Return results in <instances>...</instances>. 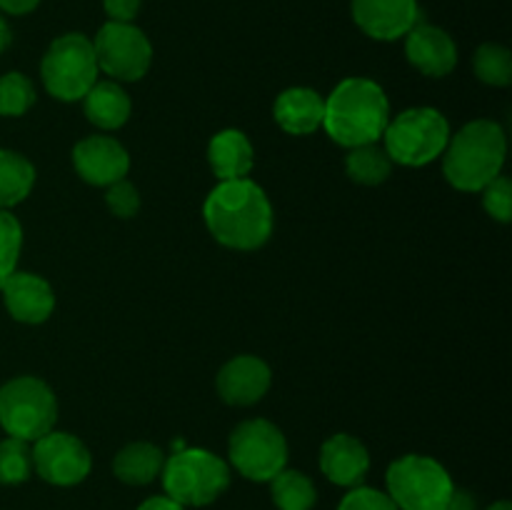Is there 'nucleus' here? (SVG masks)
Masks as SVG:
<instances>
[{
	"instance_id": "e433bc0d",
	"label": "nucleus",
	"mask_w": 512,
	"mask_h": 510,
	"mask_svg": "<svg viewBox=\"0 0 512 510\" xmlns=\"http://www.w3.org/2000/svg\"><path fill=\"white\" fill-rule=\"evenodd\" d=\"M488 510H512V505L508 503V500H498V503L490 505Z\"/></svg>"
},
{
	"instance_id": "9d476101",
	"label": "nucleus",
	"mask_w": 512,
	"mask_h": 510,
	"mask_svg": "<svg viewBox=\"0 0 512 510\" xmlns=\"http://www.w3.org/2000/svg\"><path fill=\"white\" fill-rule=\"evenodd\" d=\"M98 70L113 80L135 83L148 73L153 63V45L148 35L133 23H108L98 30L93 40Z\"/></svg>"
},
{
	"instance_id": "f8f14e48",
	"label": "nucleus",
	"mask_w": 512,
	"mask_h": 510,
	"mask_svg": "<svg viewBox=\"0 0 512 510\" xmlns=\"http://www.w3.org/2000/svg\"><path fill=\"white\" fill-rule=\"evenodd\" d=\"M73 165L85 183L108 188L128 175L130 155L110 135H90L73 148Z\"/></svg>"
},
{
	"instance_id": "393cba45",
	"label": "nucleus",
	"mask_w": 512,
	"mask_h": 510,
	"mask_svg": "<svg viewBox=\"0 0 512 510\" xmlns=\"http://www.w3.org/2000/svg\"><path fill=\"white\" fill-rule=\"evenodd\" d=\"M473 68L483 83L495 85V88H505V85L512 83V55L500 43L480 45L475 50Z\"/></svg>"
},
{
	"instance_id": "bb28decb",
	"label": "nucleus",
	"mask_w": 512,
	"mask_h": 510,
	"mask_svg": "<svg viewBox=\"0 0 512 510\" xmlns=\"http://www.w3.org/2000/svg\"><path fill=\"white\" fill-rule=\"evenodd\" d=\"M35 103V88L28 75L5 73L0 78V115L5 118H18L28 113Z\"/></svg>"
},
{
	"instance_id": "20e7f679",
	"label": "nucleus",
	"mask_w": 512,
	"mask_h": 510,
	"mask_svg": "<svg viewBox=\"0 0 512 510\" xmlns=\"http://www.w3.org/2000/svg\"><path fill=\"white\" fill-rule=\"evenodd\" d=\"M165 495L183 508H203L230 485V465L203 448H180L163 465Z\"/></svg>"
},
{
	"instance_id": "9b49d317",
	"label": "nucleus",
	"mask_w": 512,
	"mask_h": 510,
	"mask_svg": "<svg viewBox=\"0 0 512 510\" xmlns=\"http://www.w3.org/2000/svg\"><path fill=\"white\" fill-rule=\"evenodd\" d=\"M33 470L50 485L70 488L83 483L93 468V455L80 438L50 430L33 443Z\"/></svg>"
},
{
	"instance_id": "5701e85b",
	"label": "nucleus",
	"mask_w": 512,
	"mask_h": 510,
	"mask_svg": "<svg viewBox=\"0 0 512 510\" xmlns=\"http://www.w3.org/2000/svg\"><path fill=\"white\" fill-rule=\"evenodd\" d=\"M345 170H348L350 180H355V183L380 185L393 173V160L385 153L383 145H358V148H350V153L345 155Z\"/></svg>"
},
{
	"instance_id": "6e6552de",
	"label": "nucleus",
	"mask_w": 512,
	"mask_h": 510,
	"mask_svg": "<svg viewBox=\"0 0 512 510\" xmlns=\"http://www.w3.org/2000/svg\"><path fill=\"white\" fill-rule=\"evenodd\" d=\"M388 498L398 510H445L455 485L448 470L428 455H403L385 473Z\"/></svg>"
},
{
	"instance_id": "a878e982",
	"label": "nucleus",
	"mask_w": 512,
	"mask_h": 510,
	"mask_svg": "<svg viewBox=\"0 0 512 510\" xmlns=\"http://www.w3.org/2000/svg\"><path fill=\"white\" fill-rule=\"evenodd\" d=\"M33 473V450L25 440H0V485H20Z\"/></svg>"
},
{
	"instance_id": "4468645a",
	"label": "nucleus",
	"mask_w": 512,
	"mask_h": 510,
	"mask_svg": "<svg viewBox=\"0 0 512 510\" xmlns=\"http://www.w3.org/2000/svg\"><path fill=\"white\" fill-rule=\"evenodd\" d=\"M405 58L430 78H443L458 65V45L438 25L418 23L405 35Z\"/></svg>"
},
{
	"instance_id": "423d86ee",
	"label": "nucleus",
	"mask_w": 512,
	"mask_h": 510,
	"mask_svg": "<svg viewBox=\"0 0 512 510\" xmlns=\"http://www.w3.org/2000/svg\"><path fill=\"white\" fill-rule=\"evenodd\" d=\"M98 73L93 40L83 33H65L55 38L40 60L45 90L65 103L83 100L98 83Z\"/></svg>"
},
{
	"instance_id": "2eb2a0df",
	"label": "nucleus",
	"mask_w": 512,
	"mask_h": 510,
	"mask_svg": "<svg viewBox=\"0 0 512 510\" xmlns=\"http://www.w3.org/2000/svg\"><path fill=\"white\" fill-rule=\"evenodd\" d=\"M0 290H3L8 313L20 323L38 325L53 315L55 293L48 280L40 278V275L15 270L0 283Z\"/></svg>"
},
{
	"instance_id": "ddd939ff",
	"label": "nucleus",
	"mask_w": 512,
	"mask_h": 510,
	"mask_svg": "<svg viewBox=\"0 0 512 510\" xmlns=\"http://www.w3.org/2000/svg\"><path fill=\"white\" fill-rule=\"evenodd\" d=\"M353 20L375 40L405 38L418 25V0H350Z\"/></svg>"
},
{
	"instance_id": "1a4fd4ad",
	"label": "nucleus",
	"mask_w": 512,
	"mask_h": 510,
	"mask_svg": "<svg viewBox=\"0 0 512 510\" xmlns=\"http://www.w3.org/2000/svg\"><path fill=\"white\" fill-rule=\"evenodd\" d=\"M230 465L243 478L270 483L288 465V443L278 425L253 418L240 423L228 440Z\"/></svg>"
},
{
	"instance_id": "b1692460",
	"label": "nucleus",
	"mask_w": 512,
	"mask_h": 510,
	"mask_svg": "<svg viewBox=\"0 0 512 510\" xmlns=\"http://www.w3.org/2000/svg\"><path fill=\"white\" fill-rule=\"evenodd\" d=\"M270 493L280 510H313L315 500H318L313 480L300 470L290 468H283L270 480Z\"/></svg>"
},
{
	"instance_id": "c85d7f7f",
	"label": "nucleus",
	"mask_w": 512,
	"mask_h": 510,
	"mask_svg": "<svg viewBox=\"0 0 512 510\" xmlns=\"http://www.w3.org/2000/svg\"><path fill=\"white\" fill-rule=\"evenodd\" d=\"M483 205L488 215H493L500 223L512 220V183L508 175H498L493 183L483 188Z\"/></svg>"
},
{
	"instance_id": "2f4dec72",
	"label": "nucleus",
	"mask_w": 512,
	"mask_h": 510,
	"mask_svg": "<svg viewBox=\"0 0 512 510\" xmlns=\"http://www.w3.org/2000/svg\"><path fill=\"white\" fill-rule=\"evenodd\" d=\"M140 3L143 0H103V8L113 23H133L135 15L140 13Z\"/></svg>"
},
{
	"instance_id": "7c9ffc66",
	"label": "nucleus",
	"mask_w": 512,
	"mask_h": 510,
	"mask_svg": "<svg viewBox=\"0 0 512 510\" xmlns=\"http://www.w3.org/2000/svg\"><path fill=\"white\" fill-rule=\"evenodd\" d=\"M338 510H398V505L383 490L358 485V488H350V493L340 500Z\"/></svg>"
},
{
	"instance_id": "f03ea898",
	"label": "nucleus",
	"mask_w": 512,
	"mask_h": 510,
	"mask_svg": "<svg viewBox=\"0 0 512 510\" xmlns=\"http://www.w3.org/2000/svg\"><path fill=\"white\" fill-rule=\"evenodd\" d=\"M388 123V95L370 78L340 80L325 100L323 128L343 148L378 143Z\"/></svg>"
},
{
	"instance_id": "c756f323",
	"label": "nucleus",
	"mask_w": 512,
	"mask_h": 510,
	"mask_svg": "<svg viewBox=\"0 0 512 510\" xmlns=\"http://www.w3.org/2000/svg\"><path fill=\"white\" fill-rule=\"evenodd\" d=\"M105 205L110 208V213L118 215V218H133L140 210V193L133 183L128 180H118V183L108 185L105 190Z\"/></svg>"
},
{
	"instance_id": "aec40b11",
	"label": "nucleus",
	"mask_w": 512,
	"mask_h": 510,
	"mask_svg": "<svg viewBox=\"0 0 512 510\" xmlns=\"http://www.w3.org/2000/svg\"><path fill=\"white\" fill-rule=\"evenodd\" d=\"M85 118L100 130H118L128 123L130 113H133V103L130 95L120 88L115 80H103L95 83L83 98Z\"/></svg>"
},
{
	"instance_id": "0eeeda50",
	"label": "nucleus",
	"mask_w": 512,
	"mask_h": 510,
	"mask_svg": "<svg viewBox=\"0 0 512 510\" xmlns=\"http://www.w3.org/2000/svg\"><path fill=\"white\" fill-rule=\"evenodd\" d=\"M58 420V400L45 380L20 375L0 388V425L10 438L35 443Z\"/></svg>"
},
{
	"instance_id": "c9c22d12",
	"label": "nucleus",
	"mask_w": 512,
	"mask_h": 510,
	"mask_svg": "<svg viewBox=\"0 0 512 510\" xmlns=\"http://www.w3.org/2000/svg\"><path fill=\"white\" fill-rule=\"evenodd\" d=\"M10 43H13V33H10L8 23H5V18L0 15V53H5Z\"/></svg>"
},
{
	"instance_id": "f3484780",
	"label": "nucleus",
	"mask_w": 512,
	"mask_h": 510,
	"mask_svg": "<svg viewBox=\"0 0 512 510\" xmlns=\"http://www.w3.org/2000/svg\"><path fill=\"white\" fill-rule=\"evenodd\" d=\"M320 470L335 485L358 488L370 470L368 448L348 433L333 435L320 448Z\"/></svg>"
},
{
	"instance_id": "a211bd4d",
	"label": "nucleus",
	"mask_w": 512,
	"mask_h": 510,
	"mask_svg": "<svg viewBox=\"0 0 512 510\" xmlns=\"http://www.w3.org/2000/svg\"><path fill=\"white\" fill-rule=\"evenodd\" d=\"M273 115L285 133H315L323 125L325 100L313 88H288L275 100Z\"/></svg>"
},
{
	"instance_id": "dca6fc26",
	"label": "nucleus",
	"mask_w": 512,
	"mask_h": 510,
	"mask_svg": "<svg viewBox=\"0 0 512 510\" xmlns=\"http://www.w3.org/2000/svg\"><path fill=\"white\" fill-rule=\"evenodd\" d=\"M270 373L268 363L255 355H238V358L228 360L218 373V393L228 405H238V408H248L263 400L268 393Z\"/></svg>"
},
{
	"instance_id": "f704fd0d",
	"label": "nucleus",
	"mask_w": 512,
	"mask_h": 510,
	"mask_svg": "<svg viewBox=\"0 0 512 510\" xmlns=\"http://www.w3.org/2000/svg\"><path fill=\"white\" fill-rule=\"evenodd\" d=\"M138 510H185V508L180 503H175V500H170L168 495H153V498L145 500Z\"/></svg>"
},
{
	"instance_id": "cd10ccee",
	"label": "nucleus",
	"mask_w": 512,
	"mask_h": 510,
	"mask_svg": "<svg viewBox=\"0 0 512 510\" xmlns=\"http://www.w3.org/2000/svg\"><path fill=\"white\" fill-rule=\"evenodd\" d=\"M20 248H23V228L18 218L8 210H0V283L18 268Z\"/></svg>"
},
{
	"instance_id": "473e14b6",
	"label": "nucleus",
	"mask_w": 512,
	"mask_h": 510,
	"mask_svg": "<svg viewBox=\"0 0 512 510\" xmlns=\"http://www.w3.org/2000/svg\"><path fill=\"white\" fill-rule=\"evenodd\" d=\"M445 510H478V505H475V498L468 493V490L455 488L453 495H450L448 505H445Z\"/></svg>"
},
{
	"instance_id": "7ed1b4c3",
	"label": "nucleus",
	"mask_w": 512,
	"mask_h": 510,
	"mask_svg": "<svg viewBox=\"0 0 512 510\" xmlns=\"http://www.w3.org/2000/svg\"><path fill=\"white\" fill-rule=\"evenodd\" d=\"M505 153V130L493 120H473L450 135L443 153L445 180L463 193H480L500 175Z\"/></svg>"
},
{
	"instance_id": "72a5a7b5",
	"label": "nucleus",
	"mask_w": 512,
	"mask_h": 510,
	"mask_svg": "<svg viewBox=\"0 0 512 510\" xmlns=\"http://www.w3.org/2000/svg\"><path fill=\"white\" fill-rule=\"evenodd\" d=\"M40 0H0V10L10 15H25L33 13L38 8Z\"/></svg>"
},
{
	"instance_id": "f257e3e1",
	"label": "nucleus",
	"mask_w": 512,
	"mask_h": 510,
	"mask_svg": "<svg viewBox=\"0 0 512 510\" xmlns=\"http://www.w3.org/2000/svg\"><path fill=\"white\" fill-rule=\"evenodd\" d=\"M203 218L213 238L233 250H258L273 235V205L250 178L220 180L205 198Z\"/></svg>"
},
{
	"instance_id": "39448f33",
	"label": "nucleus",
	"mask_w": 512,
	"mask_h": 510,
	"mask_svg": "<svg viewBox=\"0 0 512 510\" xmlns=\"http://www.w3.org/2000/svg\"><path fill=\"white\" fill-rule=\"evenodd\" d=\"M383 148L390 160L408 168L433 163L445 153L450 140V125L435 108H410L395 115L383 133Z\"/></svg>"
},
{
	"instance_id": "6ab92c4d",
	"label": "nucleus",
	"mask_w": 512,
	"mask_h": 510,
	"mask_svg": "<svg viewBox=\"0 0 512 510\" xmlns=\"http://www.w3.org/2000/svg\"><path fill=\"white\" fill-rule=\"evenodd\" d=\"M208 160L210 168H213V173L220 180L248 178L255 163L253 143H250L243 130H220L218 135H213L208 145Z\"/></svg>"
},
{
	"instance_id": "4be33fe9",
	"label": "nucleus",
	"mask_w": 512,
	"mask_h": 510,
	"mask_svg": "<svg viewBox=\"0 0 512 510\" xmlns=\"http://www.w3.org/2000/svg\"><path fill=\"white\" fill-rule=\"evenodd\" d=\"M35 185V168L25 155L0 148V210L23 203Z\"/></svg>"
},
{
	"instance_id": "412c9836",
	"label": "nucleus",
	"mask_w": 512,
	"mask_h": 510,
	"mask_svg": "<svg viewBox=\"0 0 512 510\" xmlns=\"http://www.w3.org/2000/svg\"><path fill=\"white\" fill-rule=\"evenodd\" d=\"M165 455L153 443H130L115 455L113 473L115 478L128 485H148L163 473Z\"/></svg>"
}]
</instances>
